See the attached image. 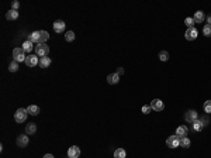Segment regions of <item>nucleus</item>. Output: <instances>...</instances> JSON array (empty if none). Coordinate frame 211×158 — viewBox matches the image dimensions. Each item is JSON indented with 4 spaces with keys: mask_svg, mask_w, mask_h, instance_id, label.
I'll use <instances>...</instances> for the list:
<instances>
[{
    "mask_svg": "<svg viewBox=\"0 0 211 158\" xmlns=\"http://www.w3.org/2000/svg\"><path fill=\"white\" fill-rule=\"evenodd\" d=\"M16 143H17V145H19L20 148H24V147H27V145H28V143H30V138H28V135L21 134V135H19V137H17Z\"/></svg>",
    "mask_w": 211,
    "mask_h": 158,
    "instance_id": "9",
    "label": "nucleus"
},
{
    "mask_svg": "<svg viewBox=\"0 0 211 158\" xmlns=\"http://www.w3.org/2000/svg\"><path fill=\"white\" fill-rule=\"evenodd\" d=\"M40 37H41L40 31H32V33L28 35V41L35 42V44H40Z\"/></svg>",
    "mask_w": 211,
    "mask_h": 158,
    "instance_id": "13",
    "label": "nucleus"
},
{
    "mask_svg": "<svg viewBox=\"0 0 211 158\" xmlns=\"http://www.w3.org/2000/svg\"><path fill=\"white\" fill-rule=\"evenodd\" d=\"M27 116H28L27 109L20 107V109H17L16 113H14V120L17 121V123H24V121L27 120Z\"/></svg>",
    "mask_w": 211,
    "mask_h": 158,
    "instance_id": "1",
    "label": "nucleus"
},
{
    "mask_svg": "<svg viewBox=\"0 0 211 158\" xmlns=\"http://www.w3.org/2000/svg\"><path fill=\"white\" fill-rule=\"evenodd\" d=\"M40 34H41V37H40V44H45V41H48V38H49V34H48V31H45V30H41V31H40Z\"/></svg>",
    "mask_w": 211,
    "mask_h": 158,
    "instance_id": "22",
    "label": "nucleus"
},
{
    "mask_svg": "<svg viewBox=\"0 0 211 158\" xmlns=\"http://www.w3.org/2000/svg\"><path fill=\"white\" fill-rule=\"evenodd\" d=\"M107 82L110 85H115L120 82V75L115 72V74H108L107 75Z\"/></svg>",
    "mask_w": 211,
    "mask_h": 158,
    "instance_id": "12",
    "label": "nucleus"
},
{
    "mask_svg": "<svg viewBox=\"0 0 211 158\" xmlns=\"http://www.w3.org/2000/svg\"><path fill=\"white\" fill-rule=\"evenodd\" d=\"M127 157V153H125V150L123 148H117L114 151V158H125Z\"/></svg>",
    "mask_w": 211,
    "mask_h": 158,
    "instance_id": "23",
    "label": "nucleus"
},
{
    "mask_svg": "<svg viewBox=\"0 0 211 158\" xmlns=\"http://www.w3.org/2000/svg\"><path fill=\"white\" fill-rule=\"evenodd\" d=\"M32 44H34V42H31V41H28V40H27V41H24V42H23V45H21V48H23V50H24V51H25V52H30V54H31V51H32V47H34V45H32Z\"/></svg>",
    "mask_w": 211,
    "mask_h": 158,
    "instance_id": "21",
    "label": "nucleus"
},
{
    "mask_svg": "<svg viewBox=\"0 0 211 158\" xmlns=\"http://www.w3.org/2000/svg\"><path fill=\"white\" fill-rule=\"evenodd\" d=\"M27 112H28V114H31V116H37L38 113H40V107L35 106V105H30V106L27 107Z\"/></svg>",
    "mask_w": 211,
    "mask_h": 158,
    "instance_id": "18",
    "label": "nucleus"
},
{
    "mask_svg": "<svg viewBox=\"0 0 211 158\" xmlns=\"http://www.w3.org/2000/svg\"><path fill=\"white\" fill-rule=\"evenodd\" d=\"M204 112L207 113V114H211V100H207V102H204Z\"/></svg>",
    "mask_w": 211,
    "mask_h": 158,
    "instance_id": "28",
    "label": "nucleus"
},
{
    "mask_svg": "<svg viewBox=\"0 0 211 158\" xmlns=\"http://www.w3.org/2000/svg\"><path fill=\"white\" fill-rule=\"evenodd\" d=\"M210 26H211V24H210Z\"/></svg>",
    "mask_w": 211,
    "mask_h": 158,
    "instance_id": "37",
    "label": "nucleus"
},
{
    "mask_svg": "<svg viewBox=\"0 0 211 158\" xmlns=\"http://www.w3.org/2000/svg\"><path fill=\"white\" fill-rule=\"evenodd\" d=\"M197 35H198V31L194 27L187 28V30H186V33H184V38H186L187 41H193V40H196Z\"/></svg>",
    "mask_w": 211,
    "mask_h": 158,
    "instance_id": "6",
    "label": "nucleus"
},
{
    "mask_svg": "<svg viewBox=\"0 0 211 158\" xmlns=\"http://www.w3.org/2000/svg\"><path fill=\"white\" fill-rule=\"evenodd\" d=\"M163 107H165V105H163V102H162L161 99H153L151 102V109L155 110V112H162Z\"/></svg>",
    "mask_w": 211,
    "mask_h": 158,
    "instance_id": "7",
    "label": "nucleus"
},
{
    "mask_svg": "<svg viewBox=\"0 0 211 158\" xmlns=\"http://www.w3.org/2000/svg\"><path fill=\"white\" fill-rule=\"evenodd\" d=\"M159 59H161V61H168V59H169V52H168V51H161V52H159Z\"/></svg>",
    "mask_w": 211,
    "mask_h": 158,
    "instance_id": "30",
    "label": "nucleus"
},
{
    "mask_svg": "<svg viewBox=\"0 0 211 158\" xmlns=\"http://www.w3.org/2000/svg\"><path fill=\"white\" fill-rule=\"evenodd\" d=\"M25 51H24L23 48H14L13 50V61L16 62H25Z\"/></svg>",
    "mask_w": 211,
    "mask_h": 158,
    "instance_id": "2",
    "label": "nucleus"
},
{
    "mask_svg": "<svg viewBox=\"0 0 211 158\" xmlns=\"http://www.w3.org/2000/svg\"><path fill=\"white\" fill-rule=\"evenodd\" d=\"M203 34H204L206 37H211V26L210 24H206V26L203 27Z\"/></svg>",
    "mask_w": 211,
    "mask_h": 158,
    "instance_id": "27",
    "label": "nucleus"
},
{
    "mask_svg": "<svg viewBox=\"0 0 211 158\" xmlns=\"http://www.w3.org/2000/svg\"><path fill=\"white\" fill-rule=\"evenodd\" d=\"M35 131H37V124H35V123H30V124L25 126V133H27L28 135L34 134Z\"/></svg>",
    "mask_w": 211,
    "mask_h": 158,
    "instance_id": "19",
    "label": "nucleus"
},
{
    "mask_svg": "<svg viewBox=\"0 0 211 158\" xmlns=\"http://www.w3.org/2000/svg\"><path fill=\"white\" fill-rule=\"evenodd\" d=\"M6 19L7 20H17L19 19V11L17 10H9L7 13H6Z\"/></svg>",
    "mask_w": 211,
    "mask_h": 158,
    "instance_id": "14",
    "label": "nucleus"
},
{
    "mask_svg": "<svg viewBox=\"0 0 211 158\" xmlns=\"http://www.w3.org/2000/svg\"><path fill=\"white\" fill-rule=\"evenodd\" d=\"M42 158H54V155H52V154H45Z\"/></svg>",
    "mask_w": 211,
    "mask_h": 158,
    "instance_id": "35",
    "label": "nucleus"
},
{
    "mask_svg": "<svg viewBox=\"0 0 211 158\" xmlns=\"http://www.w3.org/2000/svg\"><path fill=\"white\" fill-rule=\"evenodd\" d=\"M117 74H118V75H123V74H124V69H123L121 66H120V68H117Z\"/></svg>",
    "mask_w": 211,
    "mask_h": 158,
    "instance_id": "33",
    "label": "nucleus"
},
{
    "mask_svg": "<svg viewBox=\"0 0 211 158\" xmlns=\"http://www.w3.org/2000/svg\"><path fill=\"white\" fill-rule=\"evenodd\" d=\"M166 145L169 147V148H177L180 145V137H177V135H170L169 138L166 140Z\"/></svg>",
    "mask_w": 211,
    "mask_h": 158,
    "instance_id": "4",
    "label": "nucleus"
},
{
    "mask_svg": "<svg viewBox=\"0 0 211 158\" xmlns=\"http://www.w3.org/2000/svg\"><path fill=\"white\" fill-rule=\"evenodd\" d=\"M187 133H189V130L186 126H180V127H177V130H176V135L177 137H186Z\"/></svg>",
    "mask_w": 211,
    "mask_h": 158,
    "instance_id": "16",
    "label": "nucleus"
},
{
    "mask_svg": "<svg viewBox=\"0 0 211 158\" xmlns=\"http://www.w3.org/2000/svg\"><path fill=\"white\" fill-rule=\"evenodd\" d=\"M75 37H76V35H75L73 31H66V33H65V40L68 42H72L75 40Z\"/></svg>",
    "mask_w": 211,
    "mask_h": 158,
    "instance_id": "26",
    "label": "nucleus"
},
{
    "mask_svg": "<svg viewBox=\"0 0 211 158\" xmlns=\"http://www.w3.org/2000/svg\"><path fill=\"white\" fill-rule=\"evenodd\" d=\"M207 21H208V24H211V16H208V17H207Z\"/></svg>",
    "mask_w": 211,
    "mask_h": 158,
    "instance_id": "36",
    "label": "nucleus"
},
{
    "mask_svg": "<svg viewBox=\"0 0 211 158\" xmlns=\"http://www.w3.org/2000/svg\"><path fill=\"white\" fill-rule=\"evenodd\" d=\"M68 157L69 158H79L80 157V148L78 145H72L68 148Z\"/></svg>",
    "mask_w": 211,
    "mask_h": 158,
    "instance_id": "10",
    "label": "nucleus"
},
{
    "mask_svg": "<svg viewBox=\"0 0 211 158\" xmlns=\"http://www.w3.org/2000/svg\"><path fill=\"white\" fill-rule=\"evenodd\" d=\"M141 110H142L144 114H148V113H151V110H152V109H151V105H149V106H148V105H144Z\"/></svg>",
    "mask_w": 211,
    "mask_h": 158,
    "instance_id": "31",
    "label": "nucleus"
},
{
    "mask_svg": "<svg viewBox=\"0 0 211 158\" xmlns=\"http://www.w3.org/2000/svg\"><path fill=\"white\" fill-rule=\"evenodd\" d=\"M203 129H204V123H203L200 119H197V120L193 121V130H194V131H201Z\"/></svg>",
    "mask_w": 211,
    "mask_h": 158,
    "instance_id": "15",
    "label": "nucleus"
},
{
    "mask_svg": "<svg viewBox=\"0 0 211 158\" xmlns=\"http://www.w3.org/2000/svg\"><path fill=\"white\" fill-rule=\"evenodd\" d=\"M9 71L10 72H17V71H19V62L11 61V62L9 64Z\"/></svg>",
    "mask_w": 211,
    "mask_h": 158,
    "instance_id": "25",
    "label": "nucleus"
},
{
    "mask_svg": "<svg viewBox=\"0 0 211 158\" xmlns=\"http://www.w3.org/2000/svg\"><path fill=\"white\" fill-rule=\"evenodd\" d=\"M40 64V59H38L37 55H34V54H30V55H27V58H25V65L28 66V68H32V66H35Z\"/></svg>",
    "mask_w": 211,
    "mask_h": 158,
    "instance_id": "5",
    "label": "nucleus"
},
{
    "mask_svg": "<svg viewBox=\"0 0 211 158\" xmlns=\"http://www.w3.org/2000/svg\"><path fill=\"white\" fill-rule=\"evenodd\" d=\"M184 24L187 26V28H192L196 23H194V19H193V17H187V19H184Z\"/></svg>",
    "mask_w": 211,
    "mask_h": 158,
    "instance_id": "29",
    "label": "nucleus"
},
{
    "mask_svg": "<svg viewBox=\"0 0 211 158\" xmlns=\"http://www.w3.org/2000/svg\"><path fill=\"white\" fill-rule=\"evenodd\" d=\"M200 120H201L203 123H204V126H206L207 123H208V119H207V117H200Z\"/></svg>",
    "mask_w": 211,
    "mask_h": 158,
    "instance_id": "34",
    "label": "nucleus"
},
{
    "mask_svg": "<svg viewBox=\"0 0 211 158\" xmlns=\"http://www.w3.org/2000/svg\"><path fill=\"white\" fill-rule=\"evenodd\" d=\"M20 7V3L19 2H13V3H11V9L13 10H17Z\"/></svg>",
    "mask_w": 211,
    "mask_h": 158,
    "instance_id": "32",
    "label": "nucleus"
},
{
    "mask_svg": "<svg viewBox=\"0 0 211 158\" xmlns=\"http://www.w3.org/2000/svg\"><path fill=\"white\" fill-rule=\"evenodd\" d=\"M65 26H66V23H65L64 20H56L55 23L52 24V27H54V31L58 34L64 33L65 31Z\"/></svg>",
    "mask_w": 211,
    "mask_h": 158,
    "instance_id": "8",
    "label": "nucleus"
},
{
    "mask_svg": "<svg viewBox=\"0 0 211 158\" xmlns=\"http://www.w3.org/2000/svg\"><path fill=\"white\" fill-rule=\"evenodd\" d=\"M38 65L41 66L42 69H44V68H48V66L51 65V59H49V58H48V56H44V58H40V64H38Z\"/></svg>",
    "mask_w": 211,
    "mask_h": 158,
    "instance_id": "20",
    "label": "nucleus"
},
{
    "mask_svg": "<svg viewBox=\"0 0 211 158\" xmlns=\"http://www.w3.org/2000/svg\"><path fill=\"white\" fill-rule=\"evenodd\" d=\"M198 119V114L196 110H187L186 114H184V120L187 121V123H193L194 120H197Z\"/></svg>",
    "mask_w": 211,
    "mask_h": 158,
    "instance_id": "11",
    "label": "nucleus"
},
{
    "mask_svg": "<svg viewBox=\"0 0 211 158\" xmlns=\"http://www.w3.org/2000/svg\"><path fill=\"white\" fill-rule=\"evenodd\" d=\"M49 54V47L45 45V44H38L35 45V55L40 56V58H44Z\"/></svg>",
    "mask_w": 211,
    "mask_h": 158,
    "instance_id": "3",
    "label": "nucleus"
},
{
    "mask_svg": "<svg viewBox=\"0 0 211 158\" xmlns=\"http://www.w3.org/2000/svg\"><path fill=\"white\" fill-rule=\"evenodd\" d=\"M190 140L187 137H180V147H183V148H189L190 147Z\"/></svg>",
    "mask_w": 211,
    "mask_h": 158,
    "instance_id": "24",
    "label": "nucleus"
},
{
    "mask_svg": "<svg viewBox=\"0 0 211 158\" xmlns=\"http://www.w3.org/2000/svg\"><path fill=\"white\" fill-rule=\"evenodd\" d=\"M193 19H194V23H203L204 19H206V16H204V13H203L201 10H198V11H196Z\"/></svg>",
    "mask_w": 211,
    "mask_h": 158,
    "instance_id": "17",
    "label": "nucleus"
}]
</instances>
